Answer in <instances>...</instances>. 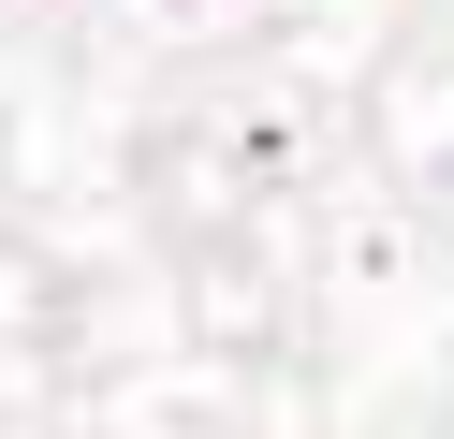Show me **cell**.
Instances as JSON below:
<instances>
[]
</instances>
